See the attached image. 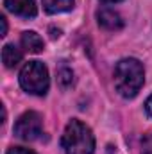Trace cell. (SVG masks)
Here are the masks:
<instances>
[{
    "instance_id": "1",
    "label": "cell",
    "mask_w": 152,
    "mask_h": 154,
    "mask_svg": "<svg viewBox=\"0 0 152 154\" xmlns=\"http://www.w3.org/2000/svg\"><path fill=\"white\" fill-rule=\"evenodd\" d=\"M145 72L143 65L138 59H122L114 66V88L116 91L125 97L132 99L143 86Z\"/></svg>"
},
{
    "instance_id": "2",
    "label": "cell",
    "mask_w": 152,
    "mask_h": 154,
    "mask_svg": "<svg viewBox=\"0 0 152 154\" xmlns=\"http://www.w3.org/2000/svg\"><path fill=\"white\" fill-rule=\"evenodd\" d=\"M61 145L65 154H93L95 138L91 134V129L86 124L79 120H72L65 129Z\"/></svg>"
},
{
    "instance_id": "3",
    "label": "cell",
    "mask_w": 152,
    "mask_h": 154,
    "mask_svg": "<svg viewBox=\"0 0 152 154\" xmlns=\"http://www.w3.org/2000/svg\"><path fill=\"white\" fill-rule=\"evenodd\" d=\"M20 84L32 95H45L48 90V70L39 61H29L20 72Z\"/></svg>"
},
{
    "instance_id": "4",
    "label": "cell",
    "mask_w": 152,
    "mask_h": 154,
    "mask_svg": "<svg viewBox=\"0 0 152 154\" xmlns=\"http://www.w3.org/2000/svg\"><path fill=\"white\" fill-rule=\"evenodd\" d=\"M14 134L23 142H34L43 134V120L36 111H25L14 125Z\"/></svg>"
},
{
    "instance_id": "5",
    "label": "cell",
    "mask_w": 152,
    "mask_h": 154,
    "mask_svg": "<svg viewBox=\"0 0 152 154\" xmlns=\"http://www.w3.org/2000/svg\"><path fill=\"white\" fill-rule=\"evenodd\" d=\"M7 11L22 18H34L36 16V2L34 0H4Z\"/></svg>"
},
{
    "instance_id": "6",
    "label": "cell",
    "mask_w": 152,
    "mask_h": 154,
    "mask_svg": "<svg viewBox=\"0 0 152 154\" xmlns=\"http://www.w3.org/2000/svg\"><path fill=\"white\" fill-rule=\"evenodd\" d=\"M97 22L106 31H120L123 27L122 16L113 9H100V11H97Z\"/></svg>"
},
{
    "instance_id": "7",
    "label": "cell",
    "mask_w": 152,
    "mask_h": 154,
    "mask_svg": "<svg viewBox=\"0 0 152 154\" xmlns=\"http://www.w3.org/2000/svg\"><path fill=\"white\" fill-rule=\"evenodd\" d=\"M22 45H23V48L27 52H32V54L41 52L43 47H45L41 36H39L38 32H34V31H27V32L22 34Z\"/></svg>"
},
{
    "instance_id": "8",
    "label": "cell",
    "mask_w": 152,
    "mask_h": 154,
    "mask_svg": "<svg viewBox=\"0 0 152 154\" xmlns=\"http://www.w3.org/2000/svg\"><path fill=\"white\" fill-rule=\"evenodd\" d=\"M74 4H75V0H43V7L50 14L70 11L74 7Z\"/></svg>"
},
{
    "instance_id": "9",
    "label": "cell",
    "mask_w": 152,
    "mask_h": 154,
    "mask_svg": "<svg viewBox=\"0 0 152 154\" xmlns=\"http://www.w3.org/2000/svg\"><path fill=\"white\" fill-rule=\"evenodd\" d=\"M20 59H22V52H20L14 45H5V47L2 48V61H4V65H5L7 68L16 66V65L20 63Z\"/></svg>"
},
{
    "instance_id": "10",
    "label": "cell",
    "mask_w": 152,
    "mask_h": 154,
    "mask_svg": "<svg viewBox=\"0 0 152 154\" xmlns=\"http://www.w3.org/2000/svg\"><path fill=\"white\" fill-rule=\"evenodd\" d=\"M72 81H74V72L68 68V66H59V70H57V82L63 86V88H68L70 84H72Z\"/></svg>"
},
{
    "instance_id": "11",
    "label": "cell",
    "mask_w": 152,
    "mask_h": 154,
    "mask_svg": "<svg viewBox=\"0 0 152 154\" xmlns=\"http://www.w3.org/2000/svg\"><path fill=\"white\" fill-rule=\"evenodd\" d=\"M141 154H152V133H147L141 138Z\"/></svg>"
},
{
    "instance_id": "12",
    "label": "cell",
    "mask_w": 152,
    "mask_h": 154,
    "mask_svg": "<svg viewBox=\"0 0 152 154\" xmlns=\"http://www.w3.org/2000/svg\"><path fill=\"white\" fill-rule=\"evenodd\" d=\"M7 154H36L34 151H31V149H25V147H11Z\"/></svg>"
},
{
    "instance_id": "13",
    "label": "cell",
    "mask_w": 152,
    "mask_h": 154,
    "mask_svg": "<svg viewBox=\"0 0 152 154\" xmlns=\"http://www.w3.org/2000/svg\"><path fill=\"white\" fill-rule=\"evenodd\" d=\"M145 111L149 113V116H152V95L147 99V102H145Z\"/></svg>"
},
{
    "instance_id": "14",
    "label": "cell",
    "mask_w": 152,
    "mask_h": 154,
    "mask_svg": "<svg viewBox=\"0 0 152 154\" xmlns=\"http://www.w3.org/2000/svg\"><path fill=\"white\" fill-rule=\"evenodd\" d=\"M0 22H2V34L0 36H5V32H7V20H5V16H2Z\"/></svg>"
},
{
    "instance_id": "15",
    "label": "cell",
    "mask_w": 152,
    "mask_h": 154,
    "mask_svg": "<svg viewBox=\"0 0 152 154\" xmlns=\"http://www.w3.org/2000/svg\"><path fill=\"white\" fill-rule=\"evenodd\" d=\"M102 2H106V4H114V2H122V0H102Z\"/></svg>"
}]
</instances>
